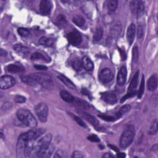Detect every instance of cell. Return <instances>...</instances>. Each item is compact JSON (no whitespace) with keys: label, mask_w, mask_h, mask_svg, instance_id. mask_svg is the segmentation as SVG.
I'll use <instances>...</instances> for the list:
<instances>
[{"label":"cell","mask_w":158,"mask_h":158,"mask_svg":"<svg viewBox=\"0 0 158 158\" xmlns=\"http://www.w3.org/2000/svg\"><path fill=\"white\" fill-rule=\"evenodd\" d=\"M18 119L25 125L33 128L37 125V121L32 114V112L27 109H19L16 112Z\"/></svg>","instance_id":"obj_1"},{"label":"cell","mask_w":158,"mask_h":158,"mask_svg":"<svg viewBox=\"0 0 158 158\" xmlns=\"http://www.w3.org/2000/svg\"><path fill=\"white\" fill-rule=\"evenodd\" d=\"M135 128L133 125H128L125 128L120 138V146L122 148L128 147L135 137Z\"/></svg>","instance_id":"obj_2"},{"label":"cell","mask_w":158,"mask_h":158,"mask_svg":"<svg viewBox=\"0 0 158 158\" xmlns=\"http://www.w3.org/2000/svg\"><path fill=\"white\" fill-rule=\"evenodd\" d=\"M31 75L43 87L48 90L53 88V82L50 75L44 73H35L31 74Z\"/></svg>","instance_id":"obj_3"},{"label":"cell","mask_w":158,"mask_h":158,"mask_svg":"<svg viewBox=\"0 0 158 158\" xmlns=\"http://www.w3.org/2000/svg\"><path fill=\"white\" fill-rule=\"evenodd\" d=\"M29 141V140L27 137V133H22L19 137L16 146V153L17 157H25V152Z\"/></svg>","instance_id":"obj_4"},{"label":"cell","mask_w":158,"mask_h":158,"mask_svg":"<svg viewBox=\"0 0 158 158\" xmlns=\"http://www.w3.org/2000/svg\"><path fill=\"white\" fill-rule=\"evenodd\" d=\"M35 113L41 122H45L47 121L48 114V107L44 103H40L35 107Z\"/></svg>","instance_id":"obj_5"},{"label":"cell","mask_w":158,"mask_h":158,"mask_svg":"<svg viewBox=\"0 0 158 158\" xmlns=\"http://www.w3.org/2000/svg\"><path fill=\"white\" fill-rule=\"evenodd\" d=\"M130 8L133 14H135L138 17H141L144 12V3L141 1H132L130 2Z\"/></svg>","instance_id":"obj_6"},{"label":"cell","mask_w":158,"mask_h":158,"mask_svg":"<svg viewBox=\"0 0 158 158\" xmlns=\"http://www.w3.org/2000/svg\"><path fill=\"white\" fill-rule=\"evenodd\" d=\"M16 84V80L10 75H4L0 79V88L3 90L8 89Z\"/></svg>","instance_id":"obj_7"},{"label":"cell","mask_w":158,"mask_h":158,"mask_svg":"<svg viewBox=\"0 0 158 158\" xmlns=\"http://www.w3.org/2000/svg\"><path fill=\"white\" fill-rule=\"evenodd\" d=\"M114 74L110 69L105 68L103 69L99 74L100 80L103 83H107L112 81L113 79Z\"/></svg>","instance_id":"obj_8"},{"label":"cell","mask_w":158,"mask_h":158,"mask_svg":"<svg viewBox=\"0 0 158 158\" xmlns=\"http://www.w3.org/2000/svg\"><path fill=\"white\" fill-rule=\"evenodd\" d=\"M45 132L42 128H33L29 132H26L29 140H37Z\"/></svg>","instance_id":"obj_9"},{"label":"cell","mask_w":158,"mask_h":158,"mask_svg":"<svg viewBox=\"0 0 158 158\" xmlns=\"http://www.w3.org/2000/svg\"><path fill=\"white\" fill-rule=\"evenodd\" d=\"M67 39L70 43L74 45H78L80 44L82 41V36L77 31H72L69 33L67 35Z\"/></svg>","instance_id":"obj_10"},{"label":"cell","mask_w":158,"mask_h":158,"mask_svg":"<svg viewBox=\"0 0 158 158\" xmlns=\"http://www.w3.org/2000/svg\"><path fill=\"white\" fill-rule=\"evenodd\" d=\"M101 99L109 104H115L118 101V98L114 93L111 92H104L101 94Z\"/></svg>","instance_id":"obj_11"},{"label":"cell","mask_w":158,"mask_h":158,"mask_svg":"<svg viewBox=\"0 0 158 158\" xmlns=\"http://www.w3.org/2000/svg\"><path fill=\"white\" fill-rule=\"evenodd\" d=\"M52 7V2L48 0H43L40 4V12L43 14H48L51 12Z\"/></svg>","instance_id":"obj_12"},{"label":"cell","mask_w":158,"mask_h":158,"mask_svg":"<svg viewBox=\"0 0 158 158\" xmlns=\"http://www.w3.org/2000/svg\"><path fill=\"white\" fill-rule=\"evenodd\" d=\"M127 79V69L125 66H122L118 75L117 83L119 86H124Z\"/></svg>","instance_id":"obj_13"},{"label":"cell","mask_w":158,"mask_h":158,"mask_svg":"<svg viewBox=\"0 0 158 158\" xmlns=\"http://www.w3.org/2000/svg\"><path fill=\"white\" fill-rule=\"evenodd\" d=\"M53 147L51 145H50L47 148L40 149L36 153L37 156L38 157H48L51 156V155L53 153Z\"/></svg>","instance_id":"obj_14"},{"label":"cell","mask_w":158,"mask_h":158,"mask_svg":"<svg viewBox=\"0 0 158 158\" xmlns=\"http://www.w3.org/2000/svg\"><path fill=\"white\" fill-rule=\"evenodd\" d=\"M135 26L134 24H131L128 27L127 32V39L128 44L132 45L135 38Z\"/></svg>","instance_id":"obj_15"},{"label":"cell","mask_w":158,"mask_h":158,"mask_svg":"<svg viewBox=\"0 0 158 158\" xmlns=\"http://www.w3.org/2000/svg\"><path fill=\"white\" fill-rule=\"evenodd\" d=\"M139 71H137L135 74L133 79H132L130 85L128 86V93H134L135 92V90L138 86V82H139Z\"/></svg>","instance_id":"obj_16"},{"label":"cell","mask_w":158,"mask_h":158,"mask_svg":"<svg viewBox=\"0 0 158 158\" xmlns=\"http://www.w3.org/2000/svg\"><path fill=\"white\" fill-rule=\"evenodd\" d=\"M14 50L15 51H16L18 54H19L20 55L22 56H27L28 54H29L30 51V49L26 47L23 46L22 44H16L15 46H14L13 47Z\"/></svg>","instance_id":"obj_17"},{"label":"cell","mask_w":158,"mask_h":158,"mask_svg":"<svg viewBox=\"0 0 158 158\" xmlns=\"http://www.w3.org/2000/svg\"><path fill=\"white\" fill-rule=\"evenodd\" d=\"M148 88L150 92H154L157 87V76L154 74L151 76L148 81Z\"/></svg>","instance_id":"obj_18"},{"label":"cell","mask_w":158,"mask_h":158,"mask_svg":"<svg viewBox=\"0 0 158 158\" xmlns=\"http://www.w3.org/2000/svg\"><path fill=\"white\" fill-rule=\"evenodd\" d=\"M80 114L85 120H86L91 124L95 125V126L98 125L99 124L98 120L97 118H95L94 116H92L91 114H90L87 113V112H85L83 111H80Z\"/></svg>","instance_id":"obj_19"},{"label":"cell","mask_w":158,"mask_h":158,"mask_svg":"<svg viewBox=\"0 0 158 158\" xmlns=\"http://www.w3.org/2000/svg\"><path fill=\"white\" fill-rule=\"evenodd\" d=\"M82 64L87 71H91L94 68V64L88 56H84L82 59Z\"/></svg>","instance_id":"obj_20"},{"label":"cell","mask_w":158,"mask_h":158,"mask_svg":"<svg viewBox=\"0 0 158 158\" xmlns=\"http://www.w3.org/2000/svg\"><path fill=\"white\" fill-rule=\"evenodd\" d=\"M121 29H122V27L120 22H116V23H114L113 25H112L111 27V33L112 36L114 37H118L121 34Z\"/></svg>","instance_id":"obj_21"},{"label":"cell","mask_w":158,"mask_h":158,"mask_svg":"<svg viewBox=\"0 0 158 158\" xmlns=\"http://www.w3.org/2000/svg\"><path fill=\"white\" fill-rule=\"evenodd\" d=\"M60 95L62 99L67 103H72L74 102L75 99V98L70 93L65 91V90H62V91H61Z\"/></svg>","instance_id":"obj_22"},{"label":"cell","mask_w":158,"mask_h":158,"mask_svg":"<svg viewBox=\"0 0 158 158\" xmlns=\"http://www.w3.org/2000/svg\"><path fill=\"white\" fill-rule=\"evenodd\" d=\"M58 78L60 80H61L67 87H69V88L72 89V90H74L76 89V87L74 85V83L67 77H66L65 76L62 75V74H59L58 76Z\"/></svg>","instance_id":"obj_23"},{"label":"cell","mask_w":158,"mask_h":158,"mask_svg":"<svg viewBox=\"0 0 158 158\" xmlns=\"http://www.w3.org/2000/svg\"><path fill=\"white\" fill-rule=\"evenodd\" d=\"M72 21L77 26L80 28H83L85 26V20L80 15L75 16L72 19Z\"/></svg>","instance_id":"obj_24"},{"label":"cell","mask_w":158,"mask_h":158,"mask_svg":"<svg viewBox=\"0 0 158 158\" xmlns=\"http://www.w3.org/2000/svg\"><path fill=\"white\" fill-rule=\"evenodd\" d=\"M7 70L11 73H20L24 71V69L16 64H10L7 66Z\"/></svg>","instance_id":"obj_25"},{"label":"cell","mask_w":158,"mask_h":158,"mask_svg":"<svg viewBox=\"0 0 158 158\" xmlns=\"http://www.w3.org/2000/svg\"><path fill=\"white\" fill-rule=\"evenodd\" d=\"M21 80L25 83H27L30 85L35 86L38 84L37 82L34 79V78L31 75H22L20 76Z\"/></svg>","instance_id":"obj_26"},{"label":"cell","mask_w":158,"mask_h":158,"mask_svg":"<svg viewBox=\"0 0 158 158\" xmlns=\"http://www.w3.org/2000/svg\"><path fill=\"white\" fill-rule=\"evenodd\" d=\"M40 43L45 47H51L54 44V40L52 38H48L43 37L39 40Z\"/></svg>","instance_id":"obj_27"},{"label":"cell","mask_w":158,"mask_h":158,"mask_svg":"<svg viewBox=\"0 0 158 158\" xmlns=\"http://www.w3.org/2000/svg\"><path fill=\"white\" fill-rule=\"evenodd\" d=\"M73 103H74L77 106L82 107L83 109H90V106L88 103H86V101H85L83 100L79 99V98H75Z\"/></svg>","instance_id":"obj_28"},{"label":"cell","mask_w":158,"mask_h":158,"mask_svg":"<svg viewBox=\"0 0 158 158\" xmlns=\"http://www.w3.org/2000/svg\"><path fill=\"white\" fill-rule=\"evenodd\" d=\"M103 30L101 28H98L95 30V32L93 35V41L94 42H98L101 40V39L103 37Z\"/></svg>","instance_id":"obj_29"},{"label":"cell","mask_w":158,"mask_h":158,"mask_svg":"<svg viewBox=\"0 0 158 158\" xmlns=\"http://www.w3.org/2000/svg\"><path fill=\"white\" fill-rule=\"evenodd\" d=\"M130 109H131V106L130 105H124V106H123L122 107H121V108L120 109L119 112L116 114L117 118H121L122 116L125 114L126 112L129 111L130 110Z\"/></svg>","instance_id":"obj_30"},{"label":"cell","mask_w":158,"mask_h":158,"mask_svg":"<svg viewBox=\"0 0 158 158\" xmlns=\"http://www.w3.org/2000/svg\"><path fill=\"white\" fill-rule=\"evenodd\" d=\"M118 2L116 0H110V1L107 2L108 9L111 12H114L116 11L118 8Z\"/></svg>","instance_id":"obj_31"},{"label":"cell","mask_w":158,"mask_h":158,"mask_svg":"<svg viewBox=\"0 0 158 158\" xmlns=\"http://www.w3.org/2000/svg\"><path fill=\"white\" fill-rule=\"evenodd\" d=\"M139 59V50L137 46H135L132 50V61L134 63H137Z\"/></svg>","instance_id":"obj_32"},{"label":"cell","mask_w":158,"mask_h":158,"mask_svg":"<svg viewBox=\"0 0 158 158\" xmlns=\"http://www.w3.org/2000/svg\"><path fill=\"white\" fill-rule=\"evenodd\" d=\"M72 66L74 70H75L76 71H79L81 70L82 68V64L79 59L76 58L72 61Z\"/></svg>","instance_id":"obj_33"},{"label":"cell","mask_w":158,"mask_h":158,"mask_svg":"<svg viewBox=\"0 0 158 158\" xmlns=\"http://www.w3.org/2000/svg\"><path fill=\"white\" fill-rule=\"evenodd\" d=\"M144 90H145V77H144V75H143L142 79L141 81V84L140 86V88H139V92H138V98L139 99L142 97L143 93H144Z\"/></svg>","instance_id":"obj_34"},{"label":"cell","mask_w":158,"mask_h":158,"mask_svg":"<svg viewBox=\"0 0 158 158\" xmlns=\"http://www.w3.org/2000/svg\"><path fill=\"white\" fill-rule=\"evenodd\" d=\"M157 132V119H156L151 126L150 127V128H149V135H155Z\"/></svg>","instance_id":"obj_35"},{"label":"cell","mask_w":158,"mask_h":158,"mask_svg":"<svg viewBox=\"0 0 158 158\" xmlns=\"http://www.w3.org/2000/svg\"><path fill=\"white\" fill-rule=\"evenodd\" d=\"M56 21H57L58 24H59L61 26H64L66 25L67 22L65 17L64 16H63L62 14H60L57 17Z\"/></svg>","instance_id":"obj_36"},{"label":"cell","mask_w":158,"mask_h":158,"mask_svg":"<svg viewBox=\"0 0 158 158\" xmlns=\"http://www.w3.org/2000/svg\"><path fill=\"white\" fill-rule=\"evenodd\" d=\"M17 32L21 37H27L30 35L29 30H27V29H25V28H19V29H18Z\"/></svg>","instance_id":"obj_37"},{"label":"cell","mask_w":158,"mask_h":158,"mask_svg":"<svg viewBox=\"0 0 158 158\" xmlns=\"http://www.w3.org/2000/svg\"><path fill=\"white\" fill-rule=\"evenodd\" d=\"M31 59L32 60H43L45 61L46 60V58L44 57V56H43L42 54L40 53H35L33 54H32L31 56Z\"/></svg>","instance_id":"obj_38"},{"label":"cell","mask_w":158,"mask_h":158,"mask_svg":"<svg viewBox=\"0 0 158 158\" xmlns=\"http://www.w3.org/2000/svg\"><path fill=\"white\" fill-rule=\"evenodd\" d=\"M144 34V29L142 24H139L138 26V30H137V37L139 39H142L143 37Z\"/></svg>","instance_id":"obj_39"},{"label":"cell","mask_w":158,"mask_h":158,"mask_svg":"<svg viewBox=\"0 0 158 158\" xmlns=\"http://www.w3.org/2000/svg\"><path fill=\"white\" fill-rule=\"evenodd\" d=\"M26 101V98L21 95H16L14 98V101L16 103H24Z\"/></svg>","instance_id":"obj_40"},{"label":"cell","mask_w":158,"mask_h":158,"mask_svg":"<svg viewBox=\"0 0 158 158\" xmlns=\"http://www.w3.org/2000/svg\"><path fill=\"white\" fill-rule=\"evenodd\" d=\"M72 117L74 118V120H75L76 121V122L80 126H82V127H86V124L84 123V122L83 121V120L82 119H80L79 117L78 116H74L72 115Z\"/></svg>","instance_id":"obj_41"},{"label":"cell","mask_w":158,"mask_h":158,"mask_svg":"<svg viewBox=\"0 0 158 158\" xmlns=\"http://www.w3.org/2000/svg\"><path fill=\"white\" fill-rule=\"evenodd\" d=\"M98 117H100L101 119L105 120L106 121H114V118L110 116H106V115H99Z\"/></svg>","instance_id":"obj_42"},{"label":"cell","mask_w":158,"mask_h":158,"mask_svg":"<svg viewBox=\"0 0 158 158\" xmlns=\"http://www.w3.org/2000/svg\"><path fill=\"white\" fill-rule=\"evenodd\" d=\"M84 157V154L79 151H75L73 153L72 157L74 158H82Z\"/></svg>","instance_id":"obj_43"},{"label":"cell","mask_w":158,"mask_h":158,"mask_svg":"<svg viewBox=\"0 0 158 158\" xmlns=\"http://www.w3.org/2000/svg\"><path fill=\"white\" fill-rule=\"evenodd\" d=\"M88 140L93 142H100V139L97 136V135H90L88 137Z\"/></svg>","instance_id":"obj_44"},{"label":"cell","mask_w":158,"mask_h":158,"mask_svg":"<svg viewBox=\"0 0 158 158\" xmlns=\"http://www.w3.org/2000/svg\"><path fill=\"white\" fill-rule=\"evenodd\" d=\"M12 105V103H9V102H6L5 103H4L2 106V109L4 111H6V110H9L10 109H11Z\"/></svg>","instance_id":"obj_45"},{"label":"cell","mask_w":158,"mask_h":158,"mask_svg":"<svg viewBox=\"0 0 158 158\" xmlns=\"http://www.w3.org/2000/svg\"><path fill=\"white\" fill-rule=\"evenodd\" d=\"M135 94H136V92H134V93H128L125 96H124V97L121 99V103L124 102L127 99H128V98H131V97L135 96Z\"/></svg>","instance_id":"obj_46"},{"label":"cell","mask_w":158,"mask_h":158,"mask_svg":"<svg viewBox=\"0 0 158 158\" xmlns=\"http://www.w3.org/2000/svg\"><path fill=\"white\" fill-rule=\"evenodd\" d=\"M65 154L63 151L62 150H58L56 153L54 155V157H65Z\"/></svg>","instance_id":"obj_47"},{"label":"cell","mask_w":158,"mask_h":158,"mask_svg":"<svg viewBox=\"0 0 158 158\" xmlns=\"http://www.w3.org/2000/svg\"><path fill=\"white\" fill-rule=\"evenodd\" d=\"M34 67L37 69V70H40V71H45L47 69V67L44 65H34Z\"/></svg>","instance_id":"obj_48"},{"label":"cell","mask_w":158,"mask_h":158,"mask_svg":"<svg viewBox=\"0 0 158 158\" xmlns=\"http://www.w3.org/2000/svg\"><path fill=\"white\" fill-rule=\"evenodd\" d=\"M103 157L104 158H114V156H112L111 154L110 153H105L103 156Z\"/></svg>","instance_id":"obj_49"},{"label":"cell","mask_w":158,"mask_h":158,"mask_svg":"<svg viewBox=\"0 0 158 158\" xmlns=\"http://www.w3.org/2000/svg\"><path fill=\"white\" fill-rule=\"evenodd\" d=\"M0 54H1L2 56H6V51H5L3 49H1V51H0Z\"/></svg>","instance_id":"obj_50"},{"label":"cell","mask_w":158,"mask_h":158,"mask_svg":"<svg viewBox=\"0 0 158 158\" xmlns=\"http://www.w3.org/2000/svg\"><path fill=\"white\" fill-rule=\"evenodd\" d=\"M117 156H118V157H120V158H123V157H125V154L124 153H119V154L117 155Z\"/></svg>","instance_id":"obj_51"},{"label":"cell","mask_w":158,"mask_h":158,"mask_svg":"<svg viewBox=\"0 0 158 158\" xmlns=\"http://www.w3.org/2000/svg\"><path fill=\"white\" fill-rule=\"evenodd\" d=\"M109 146L113 149V150H114L115 151H118V149L116 147V146H112V145H109Z\"/></svg>","instance_id":"obj_52"}]
</instances>
